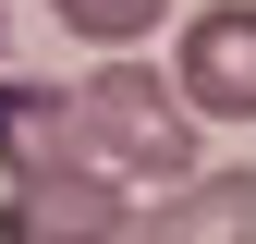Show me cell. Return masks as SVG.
<instances>
[{
	"label": "cell",
	"instance_id": "8992f818",
	"mask_svg": "<svg viewBox=\"0 0 256 244\" xmlns=\"http://www.w3.org/2000/svg\"><path fill=\"white\" fill-rule=\"evenodd\" d=\"M61 24H74L86 49H146L158 24H171V0H49Z\"/></svg>",
	"mask_w": 256,
	"mask_h": 244
},
{
	"label": "cell",
	"instance_id": "3957f363",
	"mask_svg": "<svg viewBox=\"0 0 256 244\" xmlns=\"http://www.w3.org/2000/svg\"><path fill=\"white\" fill-rule=\"evenodd\" d=\"M171 98L196 122H256V0H208L171 49Z\"/></svg>",
	"mask_w": 256,
	"mask_h": 244
},
{
	"label": "cell",
	"instance_id": "277c9868",
	"mask_svg": "<svg viewBox=\"0 0 256 244\" xmlns=\"http://www.w3.org/2000/svg\"><path fill=\"white\" fill-rule=\"evenodd\" d=\"M122 244H256V171H183V183H158V208L122 220Z\"/></svg>",
	"mask_w": 256,
	"mask_h": 244
},
{
	"label": "cell",
	"instance_id": "6da1fadb",
	"mask_svg": "<svg viewBox=\"0 0 256 244\" xmlns=\"http://www.w3.org/2000/svg\"><path fill=\"white\" fill-rule=\"evenodd\" d=\"M208 146V122L171 98V74H146L134 49H98V74L74 86V159L110 171L122 196H158V183H183Z\"/></svg>",
	"mask_w": 256,
	"mask_h": 244
},
{
	"label": "cell",
	"instance_id": "52a82bcc",
	"mask_svg": "<svg viewBox=\"0 0 256 244\" xmlns=\"http://www.w3.org/2000/svg\"><path fill=\"white\" fill-rule=\"evenodd\" d=\"M0 61H12V0H0Z\"/></svg>",
	"mask_w": 256,
	"mask_h": 244
},
{
	"label": "cell",
	"instance_id": "5b68a950",
	"mask_svg": "<svg viewBox=\"0 0 256 244\" xmlns=\"http://www.w3.org/2000/svg\"><path fill=\"white\" fill-rule=\"evenodd\" d=\"M49 159H74V86L0 74V171H49Z\"/></svg>",
	"mask_w": 256,
	"mask_h": 244
},
{
	"label": "cell",
	"instance_id": "7a4b0ae2",
	"mask_svg": "<svg viewBox=\"0 0 256 244\" xmlns=\"http://www.w3.org/2000/svg\"><path fill=\"white\" fill-rule=\"evenodd\" d=\"M122 183L86 171V159H49V171H12L0 196V244H122Z\"/></svg>",
	"mask_w": 256,
	"mask_h": 244
}]
</instances>
